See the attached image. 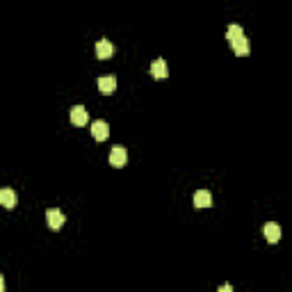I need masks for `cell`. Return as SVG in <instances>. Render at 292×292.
Masks as SVG:
<instances>
[{"label": "cell", "instance_id": "cell-2", "mask_svg": "<svg viewBox=\"0 0 292 292\" xmlns=\"http://www.w3.org/2000/svg\"><path fill=\"white\" fill-rule=\"evenodd\" d=\"M46 222H48V226L53 231H57V228L64 226V212L57 210V208H48L46 210Z\"/></svg>", "mask_w": 292, "mask_h": 292}, {"label": "cell", "instance_id": "cell-13", "mask_svg": "<svg viewBox=\"0 0 292 292\" xmlns=\"http://www.w3.org/2000/svg\"><path fill=\"white\" fill-rule=\"evenodd\" d=\"M217 292H233L231 283H224V286H219V290H217Z\"/></svg>", "mask_w": 292, "mask_h": 292}, {"label": "cell", "instance_id": "cell-6", "mask_svg": "<svg viewBox=\"0 0 292 292\" xmlns=\"http://www.w3.org/2000/svg\"><path fill=\"white\" fill-rule=\"evenodd\" d=\"M71 121H73V126H85L89 121V114L82 105H73L71 108Z\"/></svg>", "mask_w": 292, "mask_h": 292}, {"label": "cell", "instance_id": "cell-10", "mask_svg": "<svg viewBox=\"0 0 292 292\" xmlns=\"http://www.w3.org/2000/svg\"><path fill=\"white\" fill-rule=\"evenodd\" d=\"M151 76L153 78H157V80H162V78H167L169 76V66H167V62L164 60H155L151 64Z\"/></svg>", "mask_w": 292, "mask_h": 292}, {"label": "cell", "instance_id": "cell-9", "mask_svg": "<svg viewBox=\"0 0 292 292\" xmlns=\"http://www.w3.org/2000/svg\"><path fill=\"white\" fill-rule=\"evenodd\" d=\"M194 206L196 208H210L212 206V194L208 189H199L194 192Z\"/></svg>", "mask_w": 292, "mask_h": 292}, {"label": "cell", "instance_id": "cell-3", "mask_svg": "<svg viewBox=\"0 0 292 292\" xmlns=\"http://www.w3.org/2000/svg\"><path fill=\"white\" fill-rule=\"evenodd\" d=\"M92 135H94V140H96V142L108 140V135H110V126L105 124L103 119L94 121V124H92Z\"/></svg>", "mask_w": 292, "mask_h": 292}, {"label": "cell", "instance_id": "cell-8", "mask_svg": "<svg viewBox=\"0 0 292 292\" xmlns=\"http://www.w3.org/2000/svg\"><path fill=\"white\" fill-rule=\"evenodd\" d=\"M231 46H233V50H235L238 57H247V55L251 53V43H249V39L247 37H240L238 41H233Z\"/></svg>", "mask_w": 292, "mask_h": 292}, {"label": "cell", "instance_id": "cell-4", "mask_svg": "<svg viewBox=\"0 0 292 292\" xmlns=\"http://www.w3.org/2000/svg\"><path fill=\"white\" fill-rule=\"evenodd\" d=\"M112 53H114V43L110 39H98V43H96L98 60H108V57H112Z\"/></svg>", "mask_w": 292, "mask_h": 292}, {"label": "cell", "instance_id": "cell-5", "mask_svg": "<svg viewBox=\"0 0 292 292\" xmlns=\"http://www.w3.org/2000/svg\"><path fill=\"white\" fill-rule=\"evenodd\" d=\"M114 89H117V78H114V76L98 78V92H101V94L110 96V94H114Z\"/></svg>", "mask_w": 292, "mask_h": 292}, {"label": "cell", "instance_id": "cell-7", "mask_svg": "<svg viewBox=\"0 0 292 292\" xmlns=\"http://www.w3.org/2000/svg\"><path fill=\"white\" fill-rule=\"evenodd\" d=\"M263 233H265L267 242H272V244H276V242H279V240H281V226H279V224H274V222L265 224V228H263Z\"/></svg>", "mask_w": 292, "mask_h": 292}, {"label": "cell", "instance_id": "cell-1", "mask_svg": "<svg viewBox=\"0 0 292 292\" xmlns=\"http://www.w3.org/2000/svg\"><path fill=\"white\" fill-rule=\"evenodd\" d=\"M108 160H110V164H112V167L121 169L126 162H128V153H126L124 146H114L112 151H110V157H108Z\"/></svg>", "mask_w": 292, "mask_h": 292}, {"label": "cell", "instance_id": "cell-11", "mask_svg": "<svg viewBox=\"0 0 292 292\" xmlns=\"http://www.w3.org/2000/svg\"><path fill=\"white\" fill-rule=\"evenodd\" d=\"M0 203H2L5 208H14V206H16V192H14V189H9V187L0 189Z\"/></svg>", "mask_w": 292, "mask_h": 292}, {"label": "cell", "instance_id": "cell-12", "mask_svg": "<svg viewBox=\"0 0 292 292\" xmlns=\"http://www.w3.org/2000/svg\"><path fill=\"white\" fill-rule=\"evenodd\" d=\"M240 37H244V30H242V25H235V23H233V25H228V30H226V39L228 41H238Z\"/></svg>", "mask_w": 292, "mask_h": 292}, {"label": "cell", "instance_id": "cell-14", "mask_svg": "<svg viewBox=\"0 0 292 292\" xmlns=\"http://www.w3.org/2000/svg\"><path fill=\"white\" fill-rule=\"evenodd\" d=\"M0 292H5V276L0 274Z\"/></svg>", "mask_w": 292, "mask_h": 292}]
</instances>
